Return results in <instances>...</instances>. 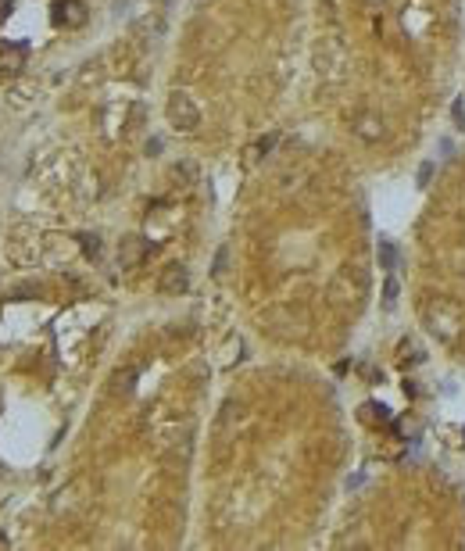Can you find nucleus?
Instances as JSON below:
<instances>
[{"label": "nucleus", "instance_id": "obj_1", "mask_svg": "<svg viewBox=\"0 0 465 551\" xmlns=\"http://www.w3.org/2000/svg\"><path fill=\"white\" fill-rule=\"evenodd\" d=\"M165 115H168V125H172L176 133H197V125H201V108H197V100L190 97L186 90H172V93H168Z\"/></svg>", "mask_w": 465, "mask_h": 551}, {"label": "nucleus", "instance_id": "obj_2", "mask_svg": "<svg viewBox=\"0 0 465 551\" xmlns=\"http://www.w3.org/2000/svg\"><path fill=\"white\" fill-rule=\"evenodd\" d=\"M86 4L82 0H57L54 4V26L61 29H82L86 26Z\"/></svg>", "mask_w": 465, "mask_h": 551}, {"label": "nucleus", "instance_id": "obj_3", "mask_svg": "<svg viewBox=\"0 0 465 551\" xmlns=\"http://www.w3.org/2000/svg\"><path fill=\"white\" fill-rule=\"evenodd\" d=\"M158 290L168 293V298H179V293H186V290H190V272H186V265H179V262L165 265L161 276H158Z\"/></svg>", "mask_w": 465, "mask_h": 551}, {"label": "nucleus", "instance_id": "obj_4", "mask_svg": "<svg viewBox=\"0 0 465 551\" xmlns=\"http://www.w3.org/2000/svg\"><path fill=\"white\" fill-rule=\"evenodd\" d=\"M448 311H451L448 301H433L426 308V319H430V326H433V333L440 336V341H455V336H458V323L451 319Z\"/></svg>", "mask_w": 465, "mask_h": 551}, {"label": "nucleus", "instance_id": "obj_5", "mask_svg": "<svg viewBox=\"0 0 465 551\" xmlns=\"http://www.w3.org/2000/svg\"><path fill=\"white\" fill-rule=\"evenodd\" d=\"M351 129H354V136H358V140H365V143H379V140H383V133H387V125H383V118H379L376 111H362V115H354V118H351Z\"/></svg>", "mask_w": 465, "mask_h": 551}, {"label": "nucleus", "instance_id": "obj_6", "mask_svg": "<svg viewBox=\"0 0 465 551\" xmlns=\"http://www.w3.org/2000/svg\"><path fill=\"white\" fill-rule=\"evenodd\" d=\"M147 254H151V240H143V237H125V240L118 244V262H122V269L143 265Z\"/></svg>", "mask_w": 465, "mask_h": 551}, {"label": "nucleus", "instance_id": "obj_7", "mask_svg": "<svg viewBox=\"0 0 465 551\" xmlns=\"http://www.w3.org/2000/svg\"><path fill=\"white\" fill-rule=\"evenodd\" d=\"M358 422L362 426H372V430H383V426H390V412H387V405H379V401H369V405H362L358 408Z\"/></svg>", "mask_w": 465, "mask_h": 551}, {"label": "nucleus", "instance_id": "obj_8", "mask_svg": "<svg viewBox=\"0 0 465 551\" xmlns=\"http://www.w3.org/2000/svg\"><path fill=\"white\" fill-rule=\"evenodd\" d=\"M22 65H26V51L22 47H11V44L0 47V72L15 75V72H22Z\"/></svg>", "mask_w": 465, "mask_h": 551}, {"label": "nucleus", "instance_id": "obj_9", "mask_svg": "<svg viewBox=\"0 0 465 551\" xmlns=\"http://www.w3.org/2000/svg\"><path fill=\"white\" fill-rule=\"evenodd\" d=\"M390 430H394L401 440H415V437L422 433V426H419L415 419H394V422H390Z\"/></svg>", "mask_w": 465, "mask_h": 551}, {"label": "nucleus", "instance_id": "obj_10", "mask_svg": "<svg viewBox=\"0 0 465 551\" xmlns=\"http://www.w3.org/2000/svg\"><path fill=\"white\" fill-rule=\"evenodd\" d=\"M133 379H136V372H133V369L115 372V379H111V394H129V390H133Z\"/></svg>", "mask_w": 465, "mask_h": 551}, {"label": "nucleus", "instance_id": "obj_11", "mask_svg": "<svg viewBox=\"0 0 465 551\" xmlns=\"http://www.w3.org/2000/svg\"><path fill=\"white\" fill-rule=\"evenodd\" d=\"M379 265H383L387 272H394V265H397V251H394L390 240H379Z\"/></svg>", "mask_w": 465, "mask_h": 551}, {"label": "nucleus", "instance_id": "obj_12", "mask_svg": "<svg viewBox=\"0 0 465 551\" xmlns=\"http://www.w3.org/2000/svg\"><path fill=\"white\" fill-rule=\"evenodd\" d=\"M79 247H82V254H86V258H97V254H100V237H93V233H82Z\"/></svg>", "mask_w": 465, "mask_h": 551}, {"label": "nucleus", "instance_id": "obj_13", "mask_svg": "<svg viewBox=\"0 0 465 551\" xmlns=\"http://www.w3.org/2000/svg\"><path fill=\"white\" fill-rule=\"evenodd\" d=\"M394 301H397V280H394V276H387V283H383V305L390 308Z\"/></svg>", "mask_w": 465, "mask_h": 551}, {"label": "nucleus", "instance_id": "obj_14", "mask_svg": "<svg viewBox=\"0 0 465 551\" xmlns=\"http://www.w3.org/2000/svg\"><path fill=\"white\" fill-rule=\"evenodd\" d=\"M97 79H100V65H97V61H90L86 72L79 75V82H82V87H90V82H97Z\"/></svg>", "mask_w": 465, "mask_h": 551}, {"label": "nucleus", "instance_id": "obj_15", "mask_svg": "<svg viewBox=\"0 0 465 551\" xmlns=\"http://www.w3.org/2000/svg\"><path fill=\"white\" fill-rule=\"evenodd\" d=\"M226 258H229V251L222 247V251L215 254V269H211V272H215V276H222V272H226Z\"/></svg>", "mask_w": 465, "mask_h": 551}, {"label": "nucleus", "instance_id": "obj_16", "mask_svg": "<svg viewBox=\"0 0 465 551\" xmlns=\"http://www.w3.org/2000/svg\"><path fill=\"white\" fill-rule=\"evenodd\" d=\"M451 115H455V122H458V125H465V108H462V100H455V108H451Z\"/></svg>", "mask_w": 465, "mask_h": 551}, {"label": "nucleus", "instance_id": "obj_17", "mask_svg": "<svg viewBox=\"0 0 465 551\" xmlns=\"http://www.w3.org/2000/svg\"><path fill=\"white\" fill-rule=\"evenodd\" d=\"M430 176H433V165L426 161V165H422V168H419V183H430Z\"/></svg>", "mask_w": 465, "mask_h": 551}, {"label": "nucleus", "instance_id": "obj_18", "mask_svg": "<svg viewBox=\"0 0 465 551\" xmlns=\"http://www.w3.org/2000/svg\"><path fill=\"white\" fill-rule=\"evenodd\" d=\"M412 358H415V354H412V344L405 341V344H401V362H412Z\"/></svg>", "mask_w": 465, "mask_h": 551}, {"label": "nucleus", "instance_id": "obj_19", "mask_svg": "<svg viewBox=\"0 0 465 551\" xmlns=\"http://www.w3.org/2000/svg\"><path fill=\"white\" fill-rule=\"evenodd\" d=\"M11 8H15V0H0V18H4Z\"/></svg>", "mask_w": 465, "mask_h": 551}]
</instances>
